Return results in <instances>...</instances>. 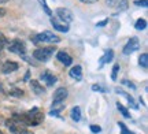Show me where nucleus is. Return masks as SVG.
Instances as JSON below:
<instances>
[{
  "label": "nucleus",
  "mask_w": 148,
  "mask_h": 134,
  "mask_svg": "<svg viewBox=\"0 0 148 134\" xmlns=\"http://www.w3.org/2000/svg\"><path fill=\"white\" fill-rule=\"evenodd\" d=\"M134 4H136V5H141V7H147L148 3H147V0H136V1H134Z\"/></svg>",
  "instance_id": "obj_30"
},
{
  "label": "nucleus",
  "mask_w": 148,
  "mask_h": 134,
  "mask_svg": "<svg viewBox=\"0 0 148 134\" xmlns=\"http://www.w3.org/2000/svg\"><path fill=\"white\" fill-rule=\"evenodd\" d=\"M81 3H85V4H92V3H96L97 0H79Z\"/></svg>",
  "instance_id": "obj_32"
},
{
  "label": "nucleus",
  "mask_w": 148,
  "mask_h": 134,
  "mask_svg": "<svg viewBox=\"0 0 148 134\" xmlns=\"http://www.w3.org/2000/svg\"><path fill=\"white\" fill-rule=\"evenodd\" d=\"M40 1V5H41L42 8H44V11L47 12V15H49V16H52V11L49 10V7L47 5V3H45V0H38Z\"/></svg>",
  "instance_id": "obj_24"
},
{
  "label": "nucleus",
  "mask_w": 148,
  "mask_h": 134,
  "mask_svg": "<svg viewBox=\"0 0 148 134\" xmlns=\"http://www.w3.org/2000/svg\"><path fill=\"white\" fill-rule=\"evenodd\" d=\"M40 78H41V81H44V82L47 84V86H53L56 84V77L53 74H51L49 71H44V73L40 75Z\"/></svg>",
  "instance_id": "obj_11"
},
{
  "label": "nucleus",
  "mask_w": 148,
  "mask_h": 134,
  "mask_svg": "<svg viewBox=\"0 0 148 134\" xmlns=\"http://www.w3.org/2000/svg\"><path fill=\"white\" fill-rule=\"evenodd\" d=\"M138 65H140V67H143V69H147L148 67V55L147 54H143L138 58Z\"/></svg>",
  "instance_id": "obj_18"
},
{
  "label": "nucleus",
  "mask_w": 148,
  "mask_h": 134,
  "mask_svg": "<svg viewBox=\"0 0 148 134\" xmlns=\"http://www.w3.org/2000/svg\"><path fill=\"white\" fill-rule=\"evenodd\" d=\"M112 59H114V51H112V49H108V51H106L104 56H103V58L100 59V67H101V66H104L106 63H110Z\"/></svg>",
  "instance_id": "obj_16"
},
{
  "label": "nucleus",
  "mask_w": 148,
  "mask_h": 134,
  "mask_svg": "<svg viewBox=\"0 0 148 134\" xmlns=\"http://www.w3.org/2000/svg\"><path fill=\"white\" fill-rule=\"evenodd\" d=\"M70 118L73 119L74 122H79L81 120V108L79 107H74L70 111Z\"/></svg>",
  "instance_id": "obj_17"
},
{
  "label": "nucleus",
  "mask_w": 148,
  "mask_h": 134,
  "mask_svg": "<svg viewBox=\"0 0 148 134\" xmlns=\"http://www.w3.org/2000/svg\"><path fill=\"white\" fill-rule=\"evenodd\" d=\"M55 49H56L55 45H52V47H44V48H37L33 52V58L40 60V62H48L51 59V56L53 55Z\"/></svg>",
  "instance_id": "obj_3"
},
{
  "label": "nucleus",
  "mask_w": 148,
  "mask_h": 134,
  "mask_svg": "<svg viewBox=\"0 0 148 134\" xmlns=\"http://www.w3.org/2000/svg\"><path fill=\"white\" fill-rule=\"evenodd\" d=\"M12 116L21 120L25 126H38L44 120V114L38 107H34L23 114H14Z\"/></svg>",
  "instance_id": "obj_1"
},
{
  "label": "nucleus",
  "mask_w": 148,
  "mask_h": 134,
  "mask_svg": "<svg viewBox=\"0 0 148 134\" xmlns=\"http://www.w3.org/2000/svg\"><path fill=\"white\" fill-rule=\"evenodd\" d=\"M67 95H69L67 89H64V88H59V89H56L55 93H53V97H52L53 101L52 103L64 101V100H66V97H67Z\"/></svg>",
  "instance_id": "obj_9"
},
{
  "label": "nucleus",
  "mask_w": 148,
  "mask_h": 134,
  "mask_svg": "<svg viewBox=\"0 0 148 134\" xmlns=\"http://www.w3.org/2000/svg\"><path fill=\"white\" fill-rule=\"evenodd\" d=\"M3 1H4V0H0V3H3Z\"/></svg>",
  "instance_id": "obj_35"
},
{
  "label": "nucleus",
  "mask_w": 148,
  "mask_h": 134,
  "mask_svg": "<svg viewBox=\"0 0 148 134\" xmlns=\"http://www.w3.org/2000/svg\"><path fill=\"white\" fill-rule=\"evenodd\" d=\"M7 48L10 52L19 55V56H25V54H26V47L21 40H12L11 43L7 44Z\"/></svg>",
  "instance_id": "obj_5"
},
{
  "label": "nucleus",
  "mask_w": 148,
  "mask_h": 134,
  "mask_svg": "<svg viewBox=\"0 0 148 134\" xmlns=\"http://www.w3.org/2000/svg\"><path fill=\"white\" fill-rule=\"evenodd\" d=\"M107 22H108V19H104V21H101V22H99V23H97V26H104V25H106Z\"/></svg>",
  "instance_id": "obj_34"
},
{
  "label": "nucleus",
  "mask_w": 148,
  "mask_h": 134,
  "mask_svg": "<svg viewBox=\"0 0 148 134\" xmlns=\"http://www.w3.org/2000/svg\"><path fill=\"white\" fill-rule=\"evenodd\" d=\"M7 44H8V41H7L5 36L3 34V33H0V49L5 48V47H7Z\"/></svg>",
  "instance_id": "obj_25"
},
{
  "label": "nucleus",
  "mask_w": 148,
  "mask_h": 134,
  "mask_svg": "<svg viewBox=\"0 0 148 134\" xmlns=\"http://www.w3.org/2000/svg\"><path fill=\"white\" fill-rule=\"evenodd\" d=\"M140 47V41L137 37H132L129 41L126 43V45L123 47V55H130L133 52H136Z\"/></svg>",
  "instance_id": "obj_6"
},
{
  "label": "nucleus",
  "mask_w": 148,
  "mask_h": 134,
  "mask_svg": "<svg viewBox=\"0 0 148 134\" xmlns=\"http://www.w3.org/2000/svg\"><path fill=\"white\" fill-rule=\"evenodd\" d=\"M51 23H52L53 29H55V30H58V32H62V33L69 32V25H67V23H64V22H62L60 19H56V18L51 16Z\"/></svg>",
  "instance_id": "obj_8"
},
{
  "label": "nucleus",
  "mask_w": 148,
  "mask_h": 134,
  "mask_svg": "<svg viewBox=\"0 0 148 134\" xmlns=\"http://www.w3.org/2000/svg\"><path fill=\"white\" fill-rule=\"evenodd\" d=\"M60 41V38L56 36V34H53L52 32H42V33H38L36 37H33V43H59Z\"/></svg>",
  "instance_id": "obj_4"
},
{
  "label": "nucleus",
  "mask_w": 148,
  "mask_h": 134,
  "mask_svg": "<svg viewBox=\"0 0 148 134\" xmlns=\"http://www.w3.org/2000/svg\"><path fill=\"white\" fill-rule=\"evenodd\" d=\"M56 15H58V18L60 21L64 22V23H67V25L73 21V12L70 10H67V8H63V7L56 8Z\"/></svg>",
  "instance_id": "obj_7"
},
{
  "label": "nucleus",
  "mask_w": 148,
  "mask_h": 134,
  "mask_svg": "<svg viewBox=\"0 0 148 134\" xmlns=\"http://www.w3.org/2000/svg\"><path fill=\"white\" fill-rule=\"evenodd\" d=\"M116 108L119 110V112L122 114V116H123V118H130V114H129V111H127L126 108L122 105L121 103H116Z\"/></svg>",
  "instance_id": "obj_19"
},
{
  "label": "nucleus",
  "mask_w": 148,
  "mask_h": 134,
  "mask_svg": "<svg viewBox=\"0 0 148 134\" xmlns=\"http://www.w3.org/2000/svg\"><path fill=\"white\" fill-rule=\"evenodd\" d=\"M8 95H10V96L21 97V96H23V92H22L21 89H18V88H10V90H8Z\"/></svg>",
  "instance_id": "obj_21"
},
{
  "label": "nucleus",
  "mask_w": 148,
  "mask_h": 134,
  "mask_svg": "<svg viewBox=\"0 0 148 134\" xmlns=\"http://www.w3.org/2000/svg\"><path fill=\"white\" fill-rule=\"evenodd\" d=\"M70 77L75 81H81L82 80V69H81V66H74L73 69L70 70Z\"/></svg>",
  "instance_id": "obj_13"
},
{
  "label": "nucleus",
  "mask_w": 148,
  "mask_h": 134,
  "mask_svg": "<svg viewBox=\"0 0 148 134\" xmlns=\"http://www.w3.org/2000/svg\"><path fill=\"white\" fill-rule=\"evenodd\" d=\"M18 69H19V65L16 62H5L3 67H1V73L3 74H11V73L16 71Z\"/></svg>",
  "instance_id": "obj_10"
},
{
  "label": "nucleus",
  "mask_w": 148,
  "mask_h": 134,
  "mask_svg": "<svg viewBox=\"0 0 148 134\" xmlns=\"http://www.w3.org/2000/svg\"><path fill=\"white\" fill-rule=\"evenodd\" d=\"M122 84H123V85H126V86H129V88H130L132 90H136V85H134L133 82H130V81L123 80V81H122Z\"/></svg>",
  "instance_id": "obj_26"
},
{
  "label": "nucleus",
  "mask_w": 148,
  "mask_h": 134,
  "mask_svg": "<svg viewBox=\"0 0 148 134\" xmlns=\"http://www.w3.org/2000/svg\"><path fill=\"white\" fill-rule=\"evenodd\" d=\"M5 12H7V11H5V8L0 7V18H1V16H4V15H5Z\"/></svg>",
  "instance_id": "obj_33"
},
{
  "label": "nucleus",
  "mask_w": 148,
  "mask_h": 134,
  "mask_svg": "<svg viewBox=\"0 0 148 134\" xmlns=\"http://www.w3.org/2000/svg\"><path fill=\"white\" fill-rule=\"evenodd\" d=\"M27 134H30V133H27Z\"/></svg>",
  "instance_id": "obj_37"
},
{
  "label": "nucleus",
  "mask_w": 148,
  "mask_h": 134,
  "mask_svg": "<svg viewBox=\"0 0 148 134\" xmlns=\"http://www.w3.org/2000/svg\"><path fill=\"white\" fill-rule=\"evenodd\" d=\"M106 3L108 7H116L119 4V0H106Z\"/></svg>",
  "instance_id": "obj_27"
},
{
  "label": "nucleus",
  "mask_w": 148,
  "mask_h": 134,
  "mask_svg": "<svg viewBox=\"0 0 148 134\" xmlns=\"http://www.w3.org/2000/svg\"><path fill=\"white\" fill-rule=\"evenodd\" d=\"M90 131L95 134H99L101 131V127L100 126H96V124H92V126H90Z\"/></svg>",
  "instance_id": "obj_28"
},
{
  "label": "nucleus",
  "mask_w": 148,
  "mask_h": 134,
  "mask_svg": "<svg viewBox=\"0 0 148 134\" xmlns=\"http://www.w3.org/2000/svg\"><path fill=\"white\" fill-rule=\"evenodd\" d=\"M115 93H118V95H121V96H123V97H126V99H127V103L130 104V107H132L133 110H137V108H138V105L136 104V101H134V99H133L132 96H129V95H127L126 92L121 90V89H116Z\"/></svg>",
  "instance_id": "obj_14"
},
{
  "label": "nucleus",
  "mask_w": 148,
  "mask_h": 134,
  "mask_svg": "<svg viewBox=\"0 0 148 134\" xmlns=\"http://www.w3.org/2000/svg\"><path fill=\"white\" fill-rule=\"evenodd\" d=\"M119 69H121V66L119 65H114V67H112V73H111V80L112 81H116V77H118Z\"/></svg>",
  "instance_id": "obj_23"
},
{
  "label": "nucleus",
  "mask_w": 148,
  "mask_h": 134,
  "mask_svg": "<svg viewBox=\"0 0 148 134\" xmlns=\"http://www.w3.org/2000/svg\"><path fill=\"white\" fill-rule=\"evenodd\" d=\"M134 27H136L137 30H144V29L147 27V21H145V19H143V18H140V19H137V22H136Z\"/></svg>",
  "instance_id": "obj_20"
},
{
  "label": "nucleus",
  "mask_w": 148,
  "mask_h": 134,
  "mask_svg": "<svg viewBox=\"0 0 148 134\" xmlns=\"http://www.w3.org/2000/svg\"><path fill=\"white\" fill-rule=\"evenodd\" d=\"M92 90H95V92H104L103 89H101V86H99V85H93V86H92Z\"/></svg>",
  "instance_id": "obj_31"
},
{
  "label": "nucleus",
  "mask_w": 148,
  "mask_h": 134,
  "mask_svg": "<svg viewBox=\"0 0 148 134\" xmlns=\"http://www.w3.org/2000/svg\"><path fill=\"white\" fill-rule=\"evenodd\" d=\"M30 88H32V90L36 93V95H44L45 93V89L40 85V82L38 81H30Z\"/></svg>",
  "instance_id": "obj_15"
},
{
  "label": "nucleus",
  "mask_w": 148,
  "mask_h": 134,
  "mask_svg": "<svg viewBox=\"0 0 148 134\" xmlns=\"http://www.w3.org/2000/svg\"><path fill=\"white\" fill-rule=\"evenodd\" d=\"M126 7H127V0H122V1H121V5H118V10H119V11H123V10H126Z\"/></svg>",
  "instance_id": "obj_29"
},
{
  "label": "nucleus",
  "mask_w": 148,
  "mask_h": 134,
  "mask_svg": "<svg viewBox=\"0 0 148 134\" xmlns=\"http://www.w3.org/2000/svg\"><path fill=\"white\" fill-rule=\"evenodd\" d=\"M5 126L7 129L10 130L12 134H27V126L22 123L21 120H18L16 118L11 116V119H7L5 120Z\"/></svg>",
  "instance_id": "obj_2"
},
{
  "label": "nucleus",
  "mask_w": 148,
  "mask_h": 134,
  "mask_svg": "<svg viewBox=\"0 0 148 134\" xmlns=\"http://www.w3.org/2000/svg\"><path fill=\"white\" fill-rule=\"evenodd\" d=\"M56 58L60 63H63L64 66H70L73 63V59H71V56H69V54H66L64 51H59L58 55H56Z\"/></svg>",
  "instance_id": "obj_12"
},
{
  "label": "nucleus",
  "mask_w": 148,
  "mask_h": 134,
  "mask_svg": "<svg viewBox=\"0 0 148 134\" xmlns=\"http://www.w3.org/2000/svg\"><path fill=\"white\" fill-rule=\"evenodd\" d=\"M0 134H3V131H1V130H0Z\"/></svg>",
  "instance_id": "obj_36"
},
{
  "label": "nucleus",
  "mask_w": 148,
  "mask_h": 134,
  "mask_svg": "<svg viewBox=\"0 0 148 134\" xmlns=\"http://www.w3.org/2000/svg\"><path fill=\"white\" fill-rule=\"evenodd\" d=\"M118 126H119V129H121V134H134L132 130L127 129L126 124L123 123V122H118Z\"/></svg>",
  "instance_id": "obj_22"
}]
</instances>
